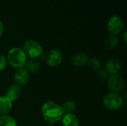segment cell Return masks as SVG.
Listing matches in <instances>:
<instances>
[{"mask_svg":"<svg viewBox=\"0 0 127 126\" xmlns=\"http://www.w3.org/2000/svg\"><path fill=\"white\" fill-rule=\"evenodd\" d=\"M41 113L45 121L51 125L61 121L64 115L60 105L54 101H47L43 103Z\"/></svg>","mask_w":127,"mask_h":126,"instance_id":"cell-1","label":"cell"},{"mask_svg":"<svg viewBox=\"0 0 127 126\" xmlns=\"http://www.w3.org/2000/svg\"><path fill=\"white\" fill-rule=\"evenodd\" d=\"M7 62L12 68L19 69L24 68L28 57L20 48H13L7 53Z\"/></svg>","mask_w":127,"mask_h":126,"instance_id":"cell-2","label":"cell"},{"mask_svg":"<svg viewBox=\"0 0 127 126\" xmlns=\"http://www.w3.org/2000/svg\"><path fill=\"white\" fill-rule=\"evenodd\" d=\"M123 97L120 94L109 92L103 98V103L105 108L111 111L119 110L124 104Z\"/></svg>","mask_w":127,"mask_h":126,"instance_id":"cell-3","label":"cell"},{"mask_svg":"<svg viewBox=\"0 0 127 126\" xmlns=\"http://www.w3.org/2000/svg\"><path fill=\"white\" fill-rule=\"evenodd\" d=\"M22 50L27 56L32 59H36L39 58L43 53V49L42 45L35 40H28L26 41L22 46Z\"/></svg>","mask_w":127,"mask_h":126,"instance_id":"cell-4","label":"cell"},{"mask_svg":"<svg viewBox=\"0 0 127 126\" xmlns=\"http://www.w3.org/2000/svg\"><path fill=\"white\" fill-rule=\"evenodd\" d=\"M106 85L110 92L120 94L125 87V82L121 75L119 74L109 75L106 80Z\"/></svg>","mask_w":127,"mask_h":126,"instance_id":"cell-5","label":"cell"},{"mask_svg":"<svg viewBox=\"0 0 127 126\" xmlns=\"http://www.w3.org/2000/svg\"><path fill=\"white\" fill-rule=\"evenodd\" d=\"M124 28L123 19L118 16H112L108 21L107 29L113 35H118L122 32Z\"/></svg>","mask_w":127,"mask_h":126,"instance_id":"cell-6","label":"cell"},{"mask_svg":"<svg viewBox=\"0 0 127 126\" xmlns=\"http://www.w3.org/2000/svg\"><path fill=\"white\" fill-rule=\"evenodd\" d=\"M46 62L48 66L55 68L59 66L63 62V53L59 49H52L46 55Z\"/></svg>","mask_w":127,"mask_h":126,"instance_id":"cell-7","label":"cell"},{"mask_svg":"<svg viewBox=\"0 0 127 126\" xmlns=\"http://www.w3.org/2000/svg\"><path fill=\"white\" fill-rule=\"evenodd\" d=\"M29 80L30 74L24 68L16 69L13 74V81L15 84L22 87L23 85H27Z\"/></svg>","mask_w":127,"mask_h":126,"instance_id":"cell-8","label":"cell"},{"mask_svg":"<svg viewBox=\"0 0 127 126\" xmlns=\"http://www.w3.org/2000/svg\"><path fill=\"white\" fill-rule=\"evenodd\" d=\"M109 75L118 74L121 70V61L117 58H112L107 60L105 64L104 68Z\"/></svg>","mask_w":127,"mask_h":126,"instance_id":"cell-9","label":"cell"},{"mask_svg":"<svg viewBox=\"0 0 127 126\" xmlns=\"http://www.w3.org/2000/svg\"><path fill=\"white\" fill-rule=\"evenodd\" d=\"M22 94V87L16 85V84H12L6 90L5 92V97L8 98L12 102L16 101L21 96Z\"/></svg>","mask_w":127,"mask_h":126,"instance_id":"cell-10","label":"cell"},{"mask_svg":"<svg viewBox=\"0 0 127 126\" xmlns=\"http://www.w3.org/2000/svg\"><path fill=\"white\" fill-rule=\"evenodd\" d=\"M89 57L84 52H77L73 54L71 57V63L77 68L83 67L87 64Z\"/></svg>","mask_w":127,"mask_h":126,"instance_id":"cell-11","label":"cell"},{"mask_svg":"<svg viewBox=\"0 0 127 126\" xmlns=\"http://www.w3.org/2000/svg\"><path fill=\"white\" fill-rule=\"evenodd\" d=\"M12 108L13 102L5 96H0V116L8 114Z\"/></svg>","mask_w":127,"mask_h":126,"instance_id":"cell-12","label":"cell"},{"mask_svg":"<svg viewBox=\"0 0 127 126\" xmlns=\"http://www.w3.org/2000/svg\"><path fill=\"white\" fill-rule=\"evenodd\" d=\"M63 126H79V119L74 114H65L62 120Z\"/></svg>","mask_w":127,"mask_h":126,"instance_id":"cell-13","label":"cell"},{"mask_svg":"<svg viewBox=\"0 0 127 126\" xmlns=\"http://www.w3.org/2000/svg\"><path fill=\"white\" fill-rule=\"evenodd\" d=\"M24 68L30 74H36V72H38V71L40 68V65L38 61H36V59H30L29 60H28L24 66Z\"/></svg>","mask_w":127,"mask_h":126,"instance_id":"cell-14","label":"cell"},{"mask_svg":"<svg viewBox=\"0 0 127 126\" xmlns=\"http://www.w3.org/2000/svg\"><path fill=\"white\" fill-rule=\"evenodd\" d=\"M64 114H74L76 110V104L72 100H66L63 102L60 105Z\"/></svg>","mask_w":127,"mask_h":126,"instance_id":"cell-15","label":"cell"},{"mask_svg":"<svg viewBox=\"0 0 127 126\" xmlns=\"http://www.w3.org/2000/svg\"><path fill=\"white\" fill-rule=\"evenodd\" d=\"M0 126H17V122L13 117L6 114L0 116Z\"/></svg>","mask_w":127,"mask_h":126,"instance_id":"cell-16","label":"cell"},{"mask_svg":"<svg viewBox=\"0 0 127 126\" xmlns=\"http://www.w3.org/2000/svg\"><path fill=\"white\" fill-rule=\"evenodd\" d=\"M119 43L118 38L113 34L109 35L106 39V45L109 49H115Z\"/></svg>","mask_w":127,"mask_h":126,"instance_id":"cell-17","label":"cell"},{"mask_svg":"<svg viewBox=\"0 0 127 126\" xmlns=\"http://www.w3.org/2000/svg\"><path fill=\"white\" fill-rule=\"evenodd\" d=\"M86 65L89 66V68L90 69H92L93 71H98L101 68V62L100 61L99 59L95 58V57L89 59Z\"/></svg>","mask_w":127,"mask_h":126,"instance_id":"cell-18","label":"cell"},{"mask_svg":"<svg viewBox=\"0 0 127 126\" xmlns=\"http://www.w3.org/2000/svg\"><path fill=\"white\" fill-rule=\"evenodd\" d=\"M97 76L100 80H107V79L109 76V74L105 69H101V70L97 71Z\"/></svg>","mask_w":127,"mask_h":126,"instance_id":"cell-19","label":"cell"},{"mask_svg":"<svg viewBox=\"0 0 127 126\" xmlns=\"http://www.w3.org/2000/svg\"><path fill=\"white\" fill-rule=\"evenodd\" d=\"M7 65V62L6 57L0 53V71H4Z\"/></svg>","mask_w":127,"mask_h":126,"instance_id":"cell-20","label":"cell"},{"mask_svg":"<svg viewBox=\"0 0 127 126\" xmlns=\"http://www.w3.org/2000/svg\"><path fill=\"white\" fill-rule=\"evenodd\" d=\"M3 32H4V25H3L2 22L0 21V36L2 35Z\"/></svg>","mask_w":127,"mask_h":126,"instance_id":"cell-21","label":"cell"},{"mask_svg":"<svg viewBox=\"0 0 127 126\" xmlns=\"http://www.w3.org/2000/svg\"><path fill=\"white\" fill-rule=\"evenodd\" d=\"M127 31H126V32H124V36H123V38H124V43H125V44H127Z\"/></svg>","mask_w":127,"mask_h":126,"instance_id":"cell-22","label":"cell"},{"mask_svg":"<svg viewBox=\"0 0 127 126\" xmlns=\"http://www.w3.org/2000/svg\"><path fill=\"white\" fill-rule=\"evenodd\" d=\"M54 126L53 125H51V124H46V125H45V126Z\"/></svg>","mask_w":127,"mask_h":126,"instance_id":"cell-23","label":"cell"},{"mask_svg":"<svg viewBox=\"0 0 127 126\" xmlns=\"http://www.w3.org/2000/svg\"><path fill=\"white\" fill-rule=\"evenodd\" d=\"M25 126V125H22V126Z\"/></svg>","mask_w":127,"mask_h":126,"instance_id":"cell-24","label":"cell"},{"mask_svg":"<svg viewBox=\"0 0 127 126\" xmlns=\"http://www.w3.org/2000/svg\"></svg>","mask_w":127,"mask_h":126,"instance_id":"cell-25","label":"cell"}]
</instances>
